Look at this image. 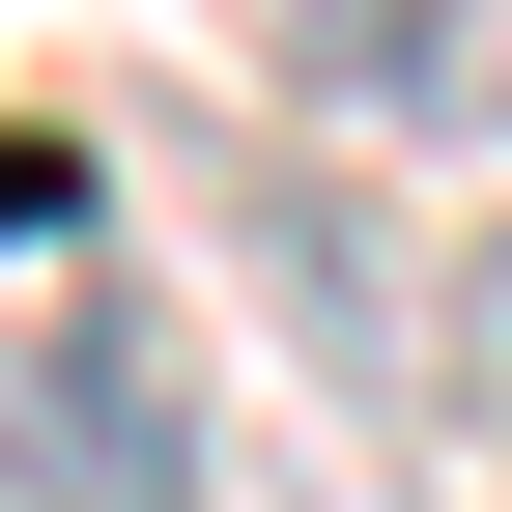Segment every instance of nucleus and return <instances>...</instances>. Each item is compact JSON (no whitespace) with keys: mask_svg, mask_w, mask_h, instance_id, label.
<instances>
[{"mask_svg":"<svg viewBox=\"0 0 512 512\" xmlns=\"http://www.w3.org/2000/svg\"><path fill=\"white\" fill-rule=\"evenodd\" d=\"M0 512H200L171 285L114 256V171L57 114H0Z\"/></svg>","mask_w":512,"mask_h":512,"instance_id":"1","label":"nucleus"},{"mask_svg":"<svg viewBox=\"0 0 512 512\" xmlns=\"http://www.w3.org/2000/svg\"><path fill=\"white\" fill-rule=\"evenodd\" d=\"M256 57L342 86V114H427V86H456V0H256Z\"/></svg>","mask_w":512,"mask_h":512,"instance_id":"3","label":"nucleus"},{"mask_svg":"<svg viewBox=\"0 0 512 512\" xmlns=\"http://www.w3.org/2000/svg\"><path fill=\"white\" fill-rule=\"evenodd\" d=\"M456 427H512V256H456Z\"/></svg>","mask_w":512,"mask_h":512,"instance_id":"4","label":"nucleus"},{"mask_svg":"<svg viewBox=\"0 0 512 512\" xmlns=\"http://www.w3.org/2000/svg\"><path fill=\"white\" fill-rule=\"evenodd\" d=\"M256 256H285V342L342 370L370 427H456V285H427V256L342 200V171H256Z\"/></svg>","mask_w":512,"mask_h":512,"instance_id":"2","label":"nucleus"}]
</instances>
